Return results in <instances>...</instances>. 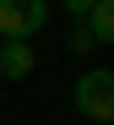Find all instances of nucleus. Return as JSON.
Masks as SVG:
<instances>
[{"mask_svg":"<svg viewBox=\"0 0 114 125\" xmlns=\"http://www.w3.org/2000/svg\"><path fill=\"white\" fill-rule=\"evenodd\" d=\"M76 109L87 120H98V125L114 120V71L109 65H93V71L76 76Z\"/></svg>","mask_w":114,"mask_h":125,"instance_id":"f03ea898","label":"nucleus"},{"mask_svg":"<svg viewBox=\"0 0 114 125\" xmlns=\"http://www.w3.org/2000/svg\"><path fill=\"white\" fill-rule=\"evenodd\" d=\"M76 27H87V38H93V44L103 49V44H109V38H114V0H98V6H93V11H87V16H82V22H76Z\"/></svg>","mask_w":114,"mask_h":125,"instance_id":"20e7f679","label":"nucleus"},{"mask_svg":"<svg viewBox=\"0 0 114 125\" xmlns=\"http://www.w3.org/2000/svg\"><path fill=\"white\" fill-rule=\"evenodd\" d=\"M38 71V49L33 44H0V76L6 82H22Z\"/></svg>","mask_w":114,"mask_h":125,"instance_id":"7ed1b4c3","label":"nucleus"},{"mask_svg":"<svg viewBox=\"0 0 114 125\" xmlns=\"http://www.w3.org/2000/svg\"><path fill=\"white\" fill-rule=\"evenodd\" d=\"M49 27V0H0V44H33Z\"/></svg>","mask_w":114,"mask_h":125,"instance_id":"f257e3e1","label":"nucleus"},{"mask_svg":"<svg viewBox=\"0 0 114 125\" xmlns=\"http://www.w3.org/2000/svg\"><path fill=\"white\" fill-rule=\"evenodd\" d=\"M60 6H65V11H71V16H76V22H82V16H87V11H93V6H98V0H60Z\"/></svg>","mask_w":114,"mask_h":125,"instance_id":"39448f33","label":"nucleus"},{"mask_svg":"<svg viewBox=\"0 0 114 125\" xmlns=\"http://www.w3.org/2000/svg\"><path fill=\"white\" fill-rule=\"evenodd\" d=\"M71 49H76V54H87V49H98V44L87 38V27H76V33H71Z\"/></svg>","mask_w":114,"mask_h":125,"instance_id":"423d86ee","label":"nucleus"}]
</instances>
